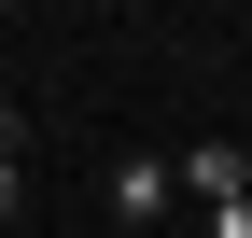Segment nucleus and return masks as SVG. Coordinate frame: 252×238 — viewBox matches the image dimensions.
Returning <instances> with one entry per match:
<instances>
[{"label":"nucleus","mask_w":252,"mask_h":238,"mask_svg":"<svg viewBox=\"0 0 252 238\" xmlns=\"http://www.w3.org/2000/svg\"><path fill=\"white\" fill-rule=\"evenodd\" d=\"M168 196H182V168H168V154H126V168H112V210H126V224H154Z\"/></svg>","instance_id":"obj_2"},{"label":"nucleus","mask_w":252,"mask_h":238,"mask_svg":"<svg viewBox=\"0 0 252 238\" xmlns=\"http://www.w3.org/2000/svg\"><path fill=\"white\" fill-rule=\"evenodd\" d=\"M182 196H210V210H238V196H252V154H238V140H182Z\"/></svg>","instance_id":"obj_1"},{"label":"nucleus","mask_w":252,"mask_h":238,"mask_svg":"<svg viewBox=\"0 0 252 238\" xmlns=\"http://www.w3.org/2000/svg\"><path fill=\"white\" fill-rule=\"evenodd\" d=\"M28 210V112H0V224Z\"/></svg>","instance_id":"obj_3"}]
</instances>
